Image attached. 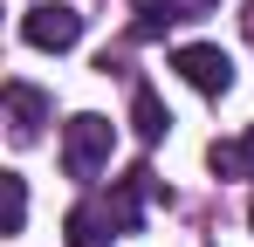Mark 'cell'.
Instances as JSON below:
<instances>
[{"instance_id": "1", "label": "cell", "mask_w": 254, "mask_h": 247, "mask_svg": "<svg viewBox=\"0 0 254 247\" xmlns=\"http://www.w3.org/2000/svg\"><path fill=\"white\" fill-rule=\"evenodd\" d=\"M158 199V172L151 165H137L124 172L110 192H89V199L69 206V220H62V234L69 247H110L117 234H137V220H144V206Z\"/></svg>"}, {"instance_id": "2", "label": "cell", "mask_w": 254, "mask_h": 247, "mask_svg": "<svg viewBox=\"0 0 254 247\" xmlns=\"http://www.w3.org/2000/svg\"><path fill=\"white\" fill-rule=\"evenodd\" d=\"M110 144H117V124L83 110V117L62 124V172L76 179V185H96V172L110 165Z\"/></svg>"}, {"instance_id": "3", "label": "cell", "mask_w": 254, "mask_h": 247, "mask_svg": "<svg viewBox=\"0 0 254 247\" xmlns=\"http://www.w3.org/2000/svg\"><path fill=\"white\" fill-rule=\"evenodd\" d=\"M172 69L192 82L199 96H227V89H234V62H227V48H213V41H186V48H172Z\"/></svg>"}, {"instance_id": "4", "label": "cell", "mask_w": 254, "mask_h": 247, "mask_svg": "<svg viewBox=\"0 0 254 247\" xmlns=\"http://www.w3.org/2000/svg\"><path fill=\"white\" fill-rule=\"evenodd\" d=\"M21 35L35 41V48H55V55H62V48H76V41H83V14H76V7H62V0H42V7H28V14H21Z\"/></svg>"}, {"instance_id": "5", "label": "cell", "mask_w": 254, "mask_h": 247, "mask_svg": "<svg viewBox=\"0 0 254 247\" xmlns=\"http://www.w3.org/2000/svg\"><path fill=\"white\" fill-rule=\"evenodd\" d=\"M42 124H48V96L35 82H7V137L14 144H35Z\"/></svg>"}, {"instance_id": "6", "label": "cell", "mask_w": 254, "mask_h": 247, "mask_svg": "<svg viewBox=\"0 0 254 247\" xmlns=\"http://www.w3.org/2000/svg\"><path fill=\"white\" fill-rule=\"evenodd\" d=\"M130 7H137V21H130V35H137V41L165 35L172 21H192V7H186V0H130Z\"/></svg>"}, {"instance_id": "7", "label": "cell", "mask_w": 254, "mask_h": 247, "mask_svg": "<svg viewBox=\"0 0 254 247\" xmlns=\"http://www.w3.org/2000/svg\"><path fill=\"white\" fill-rule=\"evenodd\" d=\"M130 124H137V137H144V144H158V137L172 130V110L158 103V89H144V82L130 89Z\"/></svg>"}, {"instance_id": "8", "label": "cell", "mask_w": 254, "mask_h": 247, "mask_svg": "<svg viewBox=\"0 0 254 247\" xmlns=\"http://www.w3.org/2000/svg\"><path fill=\"white\" fill-rule=\"evenodd\" d=\"M206 158H213V172H220V179H254V130H248V137H227V144H213Z\"/></svg>"}, {"instance_id": "9", "label": "cell", "mask_w": 254, "mask_h": 247, "mask_svg": "<svg viewBox=\"0 0 254 247\" xmlns=\"http://www.w3.org/2000/svg\"><path fill=\"white\" fill-rule=\"evenodd\" d=\"M0 192H7V234H21V220H28V179L0 172Z\"/></svg>"}, {"instance_id": "10", "label": "cell", "mask_w": 254, "mask_h": 247, "mask_svg": "<svg viewBox=\"0 0 254 247\" xmlns=\"http://www.w3.org/2000/svg\"><path fill=\"white\" fill-rule=\"evenodd\" d=\"M186 7H192V21H199V14H213V7H220V0H186Z\"/></svg>"}, {"instance_id": "11", "label": "cell", "mask_w": 254, "mask_h": 247, "mask_svg": "<svg viewBox=\"0 0 254 247\" xmlns=\"http://www.w3.org/2000/svg\"><path fill=\"white\" fill-rule=\"evenodd\" d=\"M241 28H248V41H254V0H248V7H241Z\"/></svg>"}, {"instance_id": "12", "label": "cell", "mask_w": 254, "mask_h": 247, "mask_svg": "<svg viewBox=\"0 0 254 247\" xmlns=\"http://www.w3.org/2000/svg\"><path fill=\"white\" fill-rule=\"evenodd\" d=\"M248 220H254V199H248Z\"/></svg>"}]
</instances>
